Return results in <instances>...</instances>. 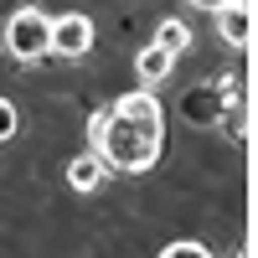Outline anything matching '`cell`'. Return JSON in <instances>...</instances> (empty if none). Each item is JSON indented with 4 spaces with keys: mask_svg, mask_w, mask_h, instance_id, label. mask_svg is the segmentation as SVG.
Listing matches in <instances>:
<instances>
[{
    "mask_svg": "<svg viewBox=\"0 0 258 258\" xmlns=\"http://www.w3.org/2000/svg\"><path fill=\"white\" fill-rule=\"evenodd\" d=\"M160 258H212V248H202V243H170Z\"/></svg>",
    "mask_w": 258,
    "mask_h": 258,
    "instance_id": "30bf717a",
    "label": "cell"
},
{
    "mask_svg": "<svg viewBox=\"0 0 258 258\" xmlns=\"http://www.w3.org/2000/svg\"><path fill=\"white\" fill-rule=\"evenodd\" d=\"M103 181H109V165H103L93 150H83V155L68 160V186L78 191V197H88V191H98Z\"/></svg>",
    "mask_w": 258,
    "mask_h": 258,
    "instance_id": "8992f818",
    "label": "cell"
},
{
    "mask_svg": "<svg viewBox=\"0 0 258 258\" xmlns=\"http://www.w3.org/2000/svg\"><path fill=\"white\" fill-rule=\"evenodd\" d=\"M52 52L57 57H88L93 52V21L83 11H68L52 21Z\"/></svg>",
    "mask_w": 258,
    "mask_h": 258,
    "instance_id": "277c9868",
    "label": "cell"
},
{
    "mask_svg": "<svg viewBox=\"0 0 258 258\" xmlns=\"http://www.w3.org/2000/svg\"><path fill=\"white\" fill-rule=\"evenodd\" d=\"M160 140H165V119H160V103L150 88L124 93L88 119V150L109 170H124V176H140V170L155 165Z\"/></svg>",
    "mask_w": 258,
    "mask_h": 258,
    "instance_id": "6da1fadb",
    "label": "cell"
},
{
    "mask_svg": "<svg viewBox=\"0 0 258 258\" xmlns=\"http://www.w3.org/2000/svg\"><path fill=\"white\" fill-rule=\"evenodd\" d=\"M155 47H165L170 57L191 52V26H186V21H176V16H170V21H160V26H155Z\"/></svg>",
    "mask_w": 258,
    "mask_h": 258,
    "instance_id": "ba28073f",
    "label": "cell"
},
{
    "mask_svg": "<svg viewBox=\"0 0 258 258\" xmlns=\"http://www.w3.org/2000/svg\"><path fill=\"white\" fill-rule=\"evenodd\" d=\"M170 68H176V57H170L165 47H140V57H135V73H140V88H155V83H165L170 78Z\"/></svg>",
    "mask_w": 258,
    "mask_h": 258,
    "instance_id": "52a82bcc",
    "label": "cell"
},
{
    "mask_svg": "<svg viewBox=\"0 0 258 258\" xmlns=\"http://www.w3.org/2000/svg\"><path fill=\"white\" fill-rule=\"evenodd\" d=\"M191 6H197V11H222L227 0H191Z\"/></svg>",
    "mask_w": 258,
    "mask_h": 258,
    "instance_id": "8fae6325",
    "label": "cell"
},
{
    "mask_svg": "<svg viewBox=\"0 0 258 258\" xmlns=\"http://www.w3.org/2000/svg\"><path fill=\"white\" fill-rule=\"evenodd\" d=\"M6 47L16 62H41L52 57V16L41 6H21L11 21H6Z\"/></svg>",
    "mask_w": 258,
    "mask_h": 258,
    "instance_id": "7a4b0ae2",
    "label": "cell"
},
{
    "mask_svg": "<svg viewBox=\"0 0 258 258\" xmlns=\"http://www.w3.org/2000/svg\"><path fill=\"white\" fill-rule=\"evenodd\" d=\"M217 16V36L227 41V47H248L253 41V0H227Z\"/></svg>",
    "mask_w": 258,
    "mask_h": 258,
    "instance_id": "5b68a950",
    "label": "cell"
},
{
    "mask_svg": "<svg viewBox=\"0 0 258 258\" xmlns=\"http://www.w3.org/2000/svg\"><path fill=\"white\" fill-rule=\"evenodd\" d=\"M16 129H21V109H16L11 98H0V145L16 140Z\"/></svg>",
    "mask_w": 258,
    "mask_h": 258,
    "instance_id": "9c48e42d",
    "label": "cell"
},
{
    "mask_svg": "<svg viewBox=\"0 0 258 258\" xmlns=\"http://www.w3.org/2000/svg\"><path fill=\"white\" fill-rule=\"evenodd\" d=\"M232 98H238V83L232 78H217V83H207V88H191L186 93V119L191 124H222V114L232 109Z\"/></svg>",
    "mask_w": 258,
    "mask_h": 258,
    "instance_id": "3957f363",
    "label": "cell"
}]
</instances>
